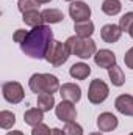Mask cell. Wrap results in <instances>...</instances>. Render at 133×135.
Segmentation results:
<instances>
[{
  "label": "cell",
  "instance_id": "obj_1",
  "mask_svg": "<svg viewBox=\"0 0 133 135\" xmlns=\"http://www.w3.org/2000/svg\"><path fill=\"white\" fill-rule=\"evenodd\" d=\"M53 41V32L49 25H39L30 30L25 41L21 44V49L25 55L32 58H44L50 42Z\"/></svg>",
  "mask_w": 133,
  "mask_h": 135
},
{
  "label": "cell",
  "instance_id": "obj_2",
  "mask_svg": "<svg viewBox=\"0 0 133 135\" xmlns=\"http://www.w3.org/2000/svg\"><path fill=\"white\" fill-rule=\"evenodd\" d=\"M66 46L70 55H75L81 60L94 57L97 52L96 42L91 38H80V36H69L66 39Z\"/></svg>",
  "mask_w": 133,
  "mask_h": 135
},
{
  "label": "cell",
  "instance_id": "obj_3",
  "mask_svg": "<svg viewBox=\"0 0 133 135\" xmlns=\"http://www.w3.org/2000/svg\"><path fill=\"white\" fill-rule=\"evenodd\" d=\"M28 86L36 94L41 93L53 94L60 90V80L52 74H33L28 80Z\"/></svg>",
  "mask_w": 133,
  "mask_h": 135
},
{
  "label": "cell",
  "instance_id": "obj_4",
  "mask_svg": "<svg viewBox=\"0 0 133 135\" xmlns=\"http://www.w3.org/2000/svg\"><path fill=\"white\" fill-rule=\"evenodd\" d=\"M69 57H70V52L67 49L66 42H61V41H55L53 39L50 42L49 49H47V54H45L44 60L49 61L52 66L58 68V66H61V65H64Z\"/></svg>",
  "mask_w": 133,
  "mask_h": 135
},
{
  "label": "cell",
  "instance_id": "obj_5",
  "mask_svg": "<svg viewBox=\"0 0 133 135\" xmlns=\"http://www.w3.org/2000/svg\"><path fill=\"white\" fill-rule=\"evenodd\" d=\"M108 94H110V88L103 80H100V79L91 80L89 90H88V99L91 104H102L108 98Z\"/></svg>",
  "mask_w": 133,
  "mask_h": 135
},
{
  "label": "cell",
  "instance_id": "obj_6",
  "mask_svg": "<svg viewBox=\"0 0 133 135\" xmlns=\"http://www.w3.org/2000/svg\"><path fill=\"white\" fill-rule=\"evenodd\" d=\"M2 94L9 104H19L24 101V88L19 82H6L2 85Z\"/></svg>",
  "mask_w": 133,
  "mask_h": 135
},
{
  "label": "cell",
  "instance_id": "obj_7",
  "mask_svg": "<svg viewBox=\"0 0 133 135\" xmlns=\"http://www.w3.org/2000/svg\"><path fill=\"white\" fill-rule=\"evenodd\" d=\"M69 16L72 17L74 22L89 21V17H91V8L85 2H81V0L70 2V5H69Z\"/></svg>",
  "mask_w": 133,
  "mask_h": 135
},
{
  "label": "cell",
  "instance_id": "obj_8",
  "mask_svg": "<svg viewBox=\"0 0 133 135\" xmlns=\"http://www.w3.org/2000/svg\"><path fill=\"white\" fill-rule=\"evenodd\" d=\"M55 113H57V118L60 121H64V123H70V121H75L77 118V110H75V105L72 102L67 101H61L57 107H55Z\"/></svg>",
  "mask_w": 133,
  "mask_h": 135
},
{
  "label": "cell",
  "instance_id": "obj_9",
  "mask_svg": "<svg viewBox=\"0 0 133 135\" xmlns=\"http://www.w3.org/2000/svg\"><path fill=\"white\" fill-rule=\"evenodd\" d=\"M60 96H61V101L77 104L81 99V88L75 83H63L60 86Z\"/></svg>",
  "mask_w": 133,
  "mask_h": 135
},
{
  "label": "cell",
  "instance_id": "obj_10",
  "mask_svg": "<svg viewBox=\"0 0 133 135\" xmlns=\"http://www.w3.org/2000/svg\"><path fill=\"white\" fill-rule=\"evenodd\" d=\"M94 63L99 68L110 69V68L116 66V55L111 50H108V49H100L94 55Z\"/></svg>",
  "mask_w": 133,
  "mask_h": 135
},
{
  "label": "cell",
  "instance_id": "obj_11",
  "mask_svg": "<svg viewBox=\"0 0 133 135\" xmlns=\"http://www.w3.org/2000/svg\"><path fill=\"white\" fill-rule=\"evenodd\" d=\"M117 124H119L117 118L113 113H110V112L100 113L99 118H97V127L102 132H111V131H114L117 127Z\"/></svg>",
  "mask_w": 133,
  "mask_h": 135
},
{
  "label": "cell",
  "instance_id": "obj_12",
  "mask_svg": "<svg viewBox=\"0 0 133 135\" xmlns=\"http://www.w3.org/2000/svg\"><path fill=\"white\" fill-rule=\"evenodd\" d=\"M114 107L119 113L125 115V116H133V96L130 94H121L116 98Z\"/></svg>",
  "mask_w": 133,
  "mask_h": 135
},
{
  "label": "cell",
  "instance_id": "obj_13",
  "mask_svg": "<svg viewBox=\"0 0 133 135\" xmlns=\"http://www.w3.org/2000/svg\"><path fill=\"white\" fill-rule=\"evenodd\" d=\"M121 35H122L121 27H119V25H114V24H106V25H103L102 30H100L102 39H103L105 42H108V44H113V42L119 41Z\"/></svg>",
  "mask_w": 133,
  "mask_h": 135
},
{
  "label": "cell",
  "instance_id": "obj_14",
  "mask_svg": "<svg viewBox=\"0 0 133 135\" xmlns=\"http://www.w3.org/2000/svg\"><path fill=\"white\" fill-rule=\"evenodd\" d=\"M69 74L75 80H85L91 74V68H89V65H86V63H75V65L70 66Z\"/></svg>",
  "mask_w": 133,
  "mask_h": 135
},
{
  "label": "cell",
  "instance_id": "obj_15",
  "mask_svg": "<svg viewBox=\"0 0 133 135\" xmlns=\"http://www.w3.org/2000/svg\"><path fill=\"white\" fill-rule=\"evenodd\" d=\"M74 30L80 38H91V35L94 33V22L91 19L83 22H74Z\"/></svg>",
  "mask_w": 133,
  "mask_h": 135
},
{
  "label": "cell",
  "instance_id": "obj_16",
  "mask_svg": "<svg viewBox=\"0 0 133 135\" xmlns=\"http://www.w3.org/2000/svg\"><path fill=\"white\" fill-rule=\"evenodd\" d=\"M42 119H44V112L39 110L38 107H36V108H28V110L24 113V121H25V124H28V126H32V127L41 124Z\"/></svg>",
  "mask_w": 133,
  "mask_h": 135
},
{
  "label": "cell",
  "instance_id": "obj_17",
  "mask_svg": "<svg viewBox=\"0 0 133 135\" xmlns=\"http://www.w3.org/2000/svg\"><path fill=\"white\" fill-rule=\"evenodd\" d=\"M22 21L28 25V27H39V25H44V19H42V13H39L38 9L33 11H27L22 14Z\"/></svg>",
  "mask_w": 133,
  "mask_h": 135
},
{
  "label": "cell",
  "instance_id": "obj_18",
  "mask_svg": "<svg viewBox=\"0 0 133 135\" xmlns=\"http://www.w3.org/2000/svg\"><path fill=\"white\" fill-rule=\"evenodd\" d=\"M42 19H44V24H58L64 19V14L63 11L57 9V8H47L42 11Z\"/></svg>",
  "mask_w": 133,
  "mask_h": 135
},
{
  "label": "cell",
  "instance_id": "obj_19",
  "mask_svg": "<svg viewBox=\"0 0 133 135\" xmlns=\"http://www.w3.org/2000/svg\"><path fill=\"white\" fill-rule=\"evenodd\" d=\"M36 105H38V108L42 110L44 113H45V112H50V110L55 107V98H53V94H49V93H41V94H38Z\"/></svg>",
  "mask_w": 133,
  "mask_h": 135
},
{
  "label": "cell",
  "instance_id": "obj_20",
  "mask_svg": "<svg viewBox=\"0 0 133 135\" xmlns=\"http://www.w3.org/2000/svg\"><path fill=\"white\" fill-rule=\"evenodd\" d=\"M108 75H110V80L114 86H122L125 83V74L117 65L108 69Z\"/></svg>",
  "mask_w": 133,
  "mask_h": 135
},
{
  "label": "cell",
  "instance_id": "obj_21",
  "mask_svg": "<svg viewBox=\"0 0 133 135\" xmlns=\"http://www.w3.org/2000/svg\"><path fill=\"white\" fill-rule=\"evenodd\" d=\"M121 9H122V5L119 0H103L102 3V11L106 16H116L121 13Z\"/></svg>",
  "mask_w": 133,
  "mask_h": 135
},
{
  "label": "cell",
  "instance_id": "obj_22",
  "mask_svg": "<svg viewBox=\"0 0 133 135\" xmlns=\"http://www.w3.org/2000/svg\"><path fill=\"white\" fill-rule=\"evenodd\" d=\"M16 124V115L9 110H2L0 112V127L8 131Z\"/></svg>",
  "mask_w": 133,
  "mask_h": 135
},
{
  "label": "cell",
  "instance_id": "obj_23",
  "mask_svg": "<svg viewBox=\"0 0 133 135\" xmlns=\"http://www.w3.org/2000/svg\"><path fill=\"white\" fill-rule=\"evenodd\" d=\"M39 2L38 0H19L17 2V9L24 14L27 11H33V9H38L39 8Z\"/></svg>",
  "mask_w": 133,
  "mask_h": 135
},
{
  "label": "cell",
  "instance_id": "obj_24",
  "mask_svg": "<svg viewBox=\"0 0 133 135\" xmlns=\"http://www.w3.org/2000/svg\"><path fill=\"white\" fill-rule=\"evenodd\" d=\"M63 131H64L66 135H83V127L80 124H77L75 121L66 123V126H64Z\"/></svg>",
  "mask_w": 133,
  "mask_h": 135
},
{
  "label": "cell",
  "instance_id": "obj_25",
  "mask_svg": "<svg viewBox=\"0 0 133 135\" xmlns=\"http://www.w3.org/2000/svg\"><path fill=\"white\" fill-rule=\"evenodd\" d=\"M132 25H133V11H130V13H125V14L121 17L119 27H121L122 32H129Z\"/></svg>",
  "mask_w": 133,
  "mask_h": 135
},
{
  "label": "cell",
  "instance_id": "obj_26",
  "mask_svg": "<svg viewBox=\"0 0 133 135\" xmlns=\"http://www.w3.org/2000/svg\"><path fill=\"white\" fill-rule=\"evenodd\" d=\"M49 132H50L49 126H45L44 123H41V124H38V126H34L33 127L32 135H49Z\"/></svg>",
  "mask_w": 133,
  "mask_h": 135
},
{
  "label": "cell",
  "instance_id": "obj_27",
  "mask_svg": "<svg viewBox=\"0 0 133 135\" xmlns=\"http://www.w3.org/2000/svg\"><path fill=\"white\" fill-rule=\"evenodd\" d=\"M27 35H28V32H27V30H16V32H14V35H13V39H14V42L22 44V42L25 41Z\"/></svg>",
  "mask_w": 133,
  "mask_h": 135
},
{
  "label": "cell",
  "instance_id": "obj_28",
  "mask_svg": "<svg viewBox=\"0 0 133 135\" xmlns=\"http://www.w3.org/2000/svg\"><path fill=\"white\" fill-rule=\"evenodd\" d=\"M124 61H125L127 68L133 69V47H132V49H129V50L125 52V55H124Z\"/></svg>",
  "mask_w": 133,
  "mask_h": 135
},
{
  "label": "cell",
  "instance_id": "obj_29",
  "mask_svg": "<svg viewBox=\"0 0 133 135\" xmlns=\"http://www.w3.org/2000/svg\"><path fill=\"white\" fill-rule=\"evenodd\" d=\"M49 135H66L64 134V131H61V129H58V127H55V129H52Z\"/></svg>",
  "mask_w": 133,
  "mask_h": 135
},
{
  "label": "cell",
  "instance_id": "obj_30",
  "mask_svg": "<svg viewBox=\"0 0 133 135\" xmlns=\"http://www.w3.org/2000/svg\"><path fill=\"white\" fill-rule=\"evenodd\" d=\"M6 135H24L21 131H13V132H8Z\"/></svg>",
  "mask_w": 133,
  "mask_h": 135
},
{
  "label": "cell",
  "instance_id": "obj_31",
  "mask_svg": "<svg viewBox=\"0 0 133 135\" xmlns=\"http://www.w3.org/2000/svg\"><path fill=\"white\" fill-rule=\"evenodd\" d=\"M38 2H39V3L42 5V3H49V2H52V0H38Z\"/></svg>",
  "mask_w": 133,
  "mask_h": 135
},
{
  "label": "cell",
  "instance_id": "obj_32",
  "mask_svg": "<svg viewBox=\"0 0 133 135\" xmlns=\"http://www.w3.org/2000/svg\"><path fill=\"white\" fill-rule=\"evenodd\" d=\"M129 35H130V36H132V38H133V25H132V27H130V30H129Z\"/></svg>",
  "mask_w": 133,
  "mask_h": 135
},
{
  "label": "cell",
  "instance_id": "obj_33",
  "mask_svg": "<svg viewBox=\"0 0 133 135\" xmlns=\"http://www.w3.org/2000/svg\"><path fill=\"white\" fill-rule=\"evenodd\" d=\"M89 135H102L100 132H93V134H89Z\"/></svg>",
  "mask_w": 133,
  "mask_h": 135
},
{
  "label": "cell",
  "instance_id": "obj_34",
  "mask_svg": "<svg viewBox=\"0 0 133 135\" xmlns=\"http://www.w3.org/2000/svg\"><path fill=\"white\" fill-rule=\"evenodd\" d=\"M64 2H75V0H64Z\"/></svg>",
  "mask_w": 133,
  "mask_h": 135
},
{
  "label": "cell",
  "instance_id": "obj_35",
  "mask_svg": "<svg viewBox=\"0 0 133 135\" xmlns=\"http://www.w3.org/2000/svg\"><path fill=\"white\" fill-rule=\"evenodd\" d=\"M129 135H133V132H130V134H129Z\"/></svg>",
  "mask_w": 133,
  "mask_h": 135
},
{
  "label": "cell",
  "instance_id": "obj_36",
  "mask_svg": "<svg viewBox=\"0 0 133 135\" xmlns=\"http://www.w3.org/2000/svg\"><path fill=\"white\" fill-rule=\"evenodd\" d=\"M132 2H133V0H132Z\"/></svg>",
  "mask_w": 133,
  "mask_h": 135
}]
</instances>
